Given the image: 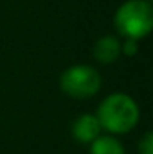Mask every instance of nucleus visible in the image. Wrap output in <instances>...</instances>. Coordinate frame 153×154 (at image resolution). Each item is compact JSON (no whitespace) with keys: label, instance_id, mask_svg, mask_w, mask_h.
<instances>
[{"label":"nucleus","instance_id":"1","mask_svg":"<svg viewBox=\"0 0 153 154\" xmlns=\"http://www.w3.org/2000/svg\"><path fill=\"white\" fill-rule=\"evenodd\" d=\"M96 116L102 130L114 134H123L137 126L140 110L135 100L127 94H112L102 100Z\"/></svg>","mask_w":153,"mask_h":154},{"label":"nucleus","instance_id":"2","mask_svg":"<svg viewBox=\"0 0 153 154\" xmlns=\"http://www.w3.org/2000/svg\"><path fill=\"white\" fill-rule=\"evenodd\" d=\"M115 28L123 38L142 39L153 28V8L148 0H127L117 8Z\"/></svg>","mask_w":153,"mask_h":154},{"label":"nucleus","instance_id":"3","mask_svg":"<svg viewBox=\"0 0 153 154\" xmlns=\"http://www.w3.org/2000/svg\"><path fill=\"white\" fill-rule=\"evenodd\" d=\"M59 85L66 95L72 98H91L99 92L102 85L100 74L91 66L76 64L61 74Z\"/></svg>","mask_w":153,"mask_h":154},{"label":"nucleus","instance_id":"4","mask_svg":"<svg viewBox=\"0 0 153 154\" xmlns=\"http://www.w3.org/2000/svg\"><path fill=\"white\" fill-rule=\"evenodd\" d=\"M102 126L99 123L96 115H91V113H82L78 118L74 120L71 128L72 138L76 139L81 144H91L96 138L100 136Z\"/></svg>","mask_w":153,"mask_h":154},{"label":"nucleus","instance_id":"5","mask_svg":"<svg viewBox=\"0 0 153 154\" xmlns=\"http://www.w3.org/2000/svg\"><path fill=\"white\" fill-rule=\"evenodd\" d=\"M92 53H94V59L97 62L105 64V66L112 64L122 54L120 53V41L112 35H105L96 41Z\"/></svg>","mask_w":153,"mask_h":154},{"label":"nucleus","instance_id":"6","mask_svg":"<svg viewBox=\"0 0 153 154\" xmlns=\"http://www.w3.org/2000/svg\"><path fill=\"white\" fill-rule=\"evenodd\" d=\"M91 154H125V149L117 138L99 136L91 143Z\"/></svg>","mask_w":153,"mask_h":154},{"label":"nucleus","instance_id":"7","mask_svg":"<svg viewBox=\"0 0 153 154\" xmlns=\"http://www.w3.org/2000/svg\"><path fill=\"white\" fill-rule=\"evenodd\" d=\"M138 152L140 154H153V133L147 131L143 138L138 143Z\"/></svg>","mask_w":153,"mask_h":154},{"label":"nucleus","instance_id":"8","mask_svg":"<svg viewBox=\"0 0 153 154\" xmlns=\"http://www.w3.org/2000/svg\"><path fill=\"white\" fill-rule=\"evenodd\" d=\"M137 51H138V41L137 39L125 38L123 45H120V53L125 54V56H135Z\"/></svg>","mask_w":153,"mask_h":154},{"label":"nucleus","instance_id":"9","mask_svg":"<svg viewBox=\"0 0 153 154\" xmlns=\"http://www.w3.org/2000/svg\"><path fill=\"white\" fill-rule=\"evenodd\" d=\"M148 2H150V0H148Z\"/></svg>","mask_w":153,"mask_h":154}]
</instances>
